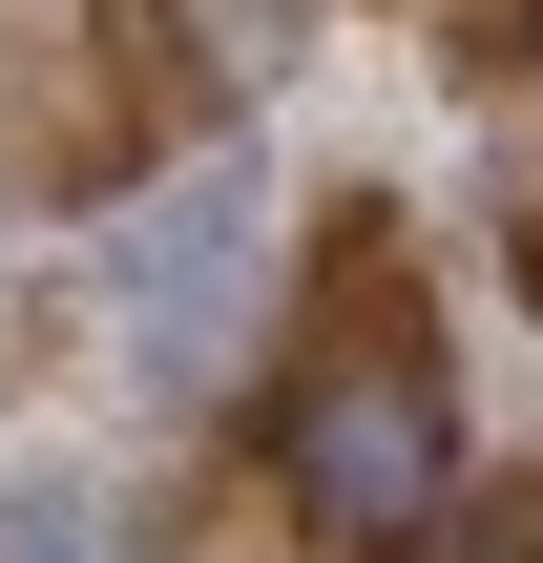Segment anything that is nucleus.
<instances>
[{"mask_svg":"<svg viewBox=\"0 0 543 563\" xmlns=\"http://www.w3.org/2000/svg\"><path fill=\"white\" fill-rule=\"evenodd\" d=\"M251 460L314 501V543L398 563L460 501V397H439V355H314L293 397H251Z\"/></svg>","mask_w":543,"mask_h":563,"instance_id":"f257e3e1","label":"nucleus"},{"mask_svg":"<svg viewBox=\"0 0 543 563\" xmlns=\"http://www.w3.org/2000/svg\"><path fill=\"white\" fill-rule=\"evenodd\" d=\"M105 292H126V355L188 397V376L230 355V292H251V146H209L188 188H146V209L105 230Z\"/></svg>","mask_w":543,"mask_h":563,"instance_id":"f03ea898","label":"nucleus"},{"mask_svg":"<svg viewBox=\"0 0 543 563\" xmlns=\"http://www.w3.org/2000/svg\"><path fill=\"white\" fill-rule=\"evenodd\" d=\"M314 334H335V355H419V251H398V209H335V230H314Z\"/></svg>","mask_w":543,"mask_h":563,"instance_id":"7ed1b4c3","label":"nucleus"},{"mask_svg":"<svg viewBox=\"0 0 543 563\" xmlns=\"http://www.w3.org/2000/svg\"><path fill=\"white\" fill-rule=\"evenodd\" d=\"M0 563H126V501L42 460V481H0Z\"/></svg>","mask_w":543,"mask_h":563,"instance_id":"20e7f679","label":"nucleus"}]
</instances>
